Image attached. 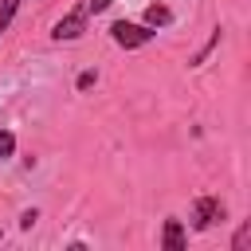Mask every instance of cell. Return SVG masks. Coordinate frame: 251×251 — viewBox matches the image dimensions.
<instances>
[{"label": "cell", "instance_id": "6da1fadb", "mask_svg": "<svg viewBox=\"0 0 251 251\" xmlns=\"http://www.w3.org/2000/svg\"><path fill=\"white\" fill-rule=\"evenodd\" d=\"M110 35H114L118 47L133 51V47H145V43L153 39V27H145V24H129V20H118V24L110 27Z\"/></svg>", "mask_w": 251, "mask_h": 251}, {"label": "cell", "instance_id": "7a4b0ae2", "mask_svg": "<svg viewBox=\"0 0 251 251\" xmlns=\"http://www.w3.org/2000/svg\"><path fill=\"white\" fill-rule=\"evenodd\" d=\"M227 212H224V200L220 196H200L196 204H192V224L204 231V227H212V224H220Z\"/></svg>", "mask_w": 251, "mask_h": 251}, {"label": "cell", "instance_id": "3957f363", "mask_svg": "<svg viewBox=\"0 0 251 251\" xmlns=\"http://www.w3.org/2000/svg\"><path fill=\"white\" fill-rule=\"evenodd\" d=\"M82 31H86V12H82V8H75V12H67V16L55 24V31H51V35L63 43V39H78Z\"/></svg>", "mask_w": 251, "mask_h": 251}, {"label": "cell", "instance_id": "277c9868", "mask_svg": "<svg viewBox=\"0 0 251 251\" xmlns=\"http://www.w3.org/2000/svg\"><path fill=\"white\" fill-rule=\"evenodd\" d=\"M161 243H165L169 251H184V243H188V235H184V227H180V220H165V235H161Z\"/></svg>", "mask_w": 251, "mask_h": 251}, {"label": "cell", "instance_id": "5b68a950", "mask_svg": "<svg viewBox=\"0 0 251 251\" xmlns=\"http://www.w3.org/2000/svg\"><path fill=\"white\" fill-rule=\"evenodd\" d=\"M169 20H173V12H169L165 4H149V8H145V27H165Z\"/></svg>", "mask_w": 251, "mask_h": 251}, {"label": "cell", "instance_id": "8992f818", "mask_svg": "<svg viewBox=\"0 0 251 251\" xmlns=\"http://www.w3.org/2000/svg\"><path fill=\"white\" fill-rule=\"evenodd\" d=\"M247 243H251V220L239 224V231H235V239H231V251H247Z\"/></svg>", "mask_w": 251, "mask_h": 251}, {"label": "cell", "instance_id": "52a82bcc", "mask_svg": "<svg viewBox=\"0 0 251 251\" xmlns=\"http://www.w3.org/2000/svg\"><path fill=\"white\" fill-rule=\"evenodd\" d=\"M16 8H20V0H4V4H0V31H8V24H12Z\"/></svg>", "mask_w": 251, "mask_h": 251}, {"label": "cell", "instance_id": "ba28073f", "mask_svg": "<svg viewBox=\"0 0 251 251\" xmlns=\"http://www.w3.org/2000/svg\"><path fill=\"white\" fill-rule=\"evenodd\" d=\"M12 153H16V137H12L8 129H0V161H4V157H12Z\"/></svg>", "mask_w": 251, "mask_h": 251}, {"label": "cell", "instance_id": "9c48e42d", "mask_svg": "<svg viewBox=\"0 0 251 251\" xmlns=\"http://www.w3.org/2000/svg\"><path fill=\"white\" fill-rule=\"evenodd\" d=\"M90 86H94V71H82L78 75V90H90Z\"/></svg>", "mask_w": 251, "mask_h": 251}, {"label": "cell", "instance_id": "30bf717a", "mask_svg": "<svg viewBox=\"0 0 251 251\" xmlns=\"http://www.w3.org/2000/svg\"><path fill=\"white\" fill-rule=\"evenodd\" d=\"M110 4H114V0H86V8H90V12H106Z\"/></svg>", "mask_w": 251, "mask_h": 251}]
</instances>
